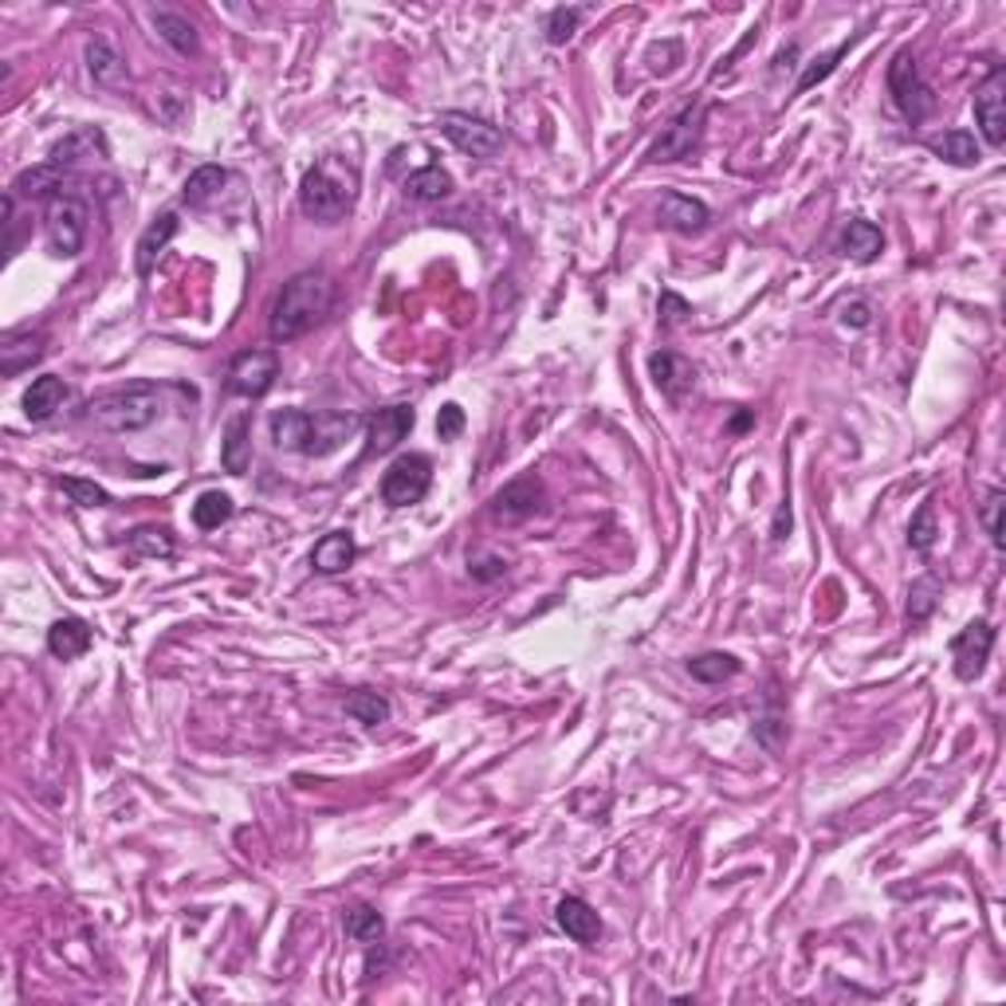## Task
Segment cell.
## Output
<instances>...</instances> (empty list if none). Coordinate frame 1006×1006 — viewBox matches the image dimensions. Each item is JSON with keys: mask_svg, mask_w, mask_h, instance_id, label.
<instances>
[{"mask_svg": "<svg viewBox=\"0 0 1006 1006\" xmlns=\"http://www.w3.org/2000/svg\"><path fill=\"white\" fill-rule=\"evenodd\" d=\"M787 531H790V508L782 504L779 516H774V539H787Z\"/></svg>", "mask_w": 1006, "mask_h": 1006, "instance_id": "7dc6e473", "label": "cell"}, {"mask_svg": "<svg viewBox=\"0 0 1006 1006\" xmlns=\"http://www.w3.org/2000/svg\"><path fill=\"white\" fill-rule=\"evenodd\" d=\"M885 248V236L881 228L873 225V221H849L846 233H841V252H846L849 260H857V264H873L877 256H881Z\"/></svg>", "mask_w": 1006, "mask_h": 1006, "instance_id": "484cf974", "label": "cell"}, {"mask_svg": "<svg viewBox=\"0 0 1006 1006\" xmlns=\"http://www.w3.org/2000/svg\"><path fill=\"white\" fill-rule=\"evenodd\" d=\"M940 594H944V586H940V578H936V574H924V578H916L912 590H908V622H912V625L928 622V617L936 614V606H940Z\"/></svg>", "mask_w": 1006, "mask_h": 1006, "instance_id": "1f68e13d", "label": "cell"}, {"mask_svg": "<svg viewBox=\"0 0 1006 1006\" xmlns=\"http://www.w3.org/2000/svg\"><path fill=\"white\" fill-rule=\"evenodd\" d=\"M162 406H166L162 385L138 382V385H126V390L102 393L87 409H91V421H99L107 433H138V429L158 421Z\"/></svg>", "mask_w": 1006, "mask_h": 1006, "instance_id": "277c9868", "label": "cell"}, {"mask_svg": "<svg viewBox=\"0 0 1006 1006\" xmlns=\"http://www.w3.org/2000/svg\"><path fill=\"white\" fill-rule=\"evenodd\" d=\"M684 315H692V303L688 300H681V295H673V292L661 295V323L673 326V323H681Z\"/></svg>", "mask_w": 1006, "mask_h": 1006, "instance_id": "ee69618b", "label": "cell"}, {"mask_svg": "<svg viewBox=\"0 0 1006 1006\" xmlns=\"http://www.w3.org/2000/svg\"><path fill=\"white\" fill-rule=\"evenodd\" d=\"M334 307V275L323 267H307V272L292 275L283 283L280 300L267 319V334L272 342H295L307 331H315Z\"/></svg>", "mask_w": 1006, "mask_h": 1006, "instance_id": "6da1fadb", "label": "cell"}, {"mask_svg": "<svg viewBox=\"0 0 1006 1006\" xmlns=\"http://www.w3.org/2000/svg\"><path fill=\"white\" fill-rule=\"evenodd\" d=\"M233 496H225V491H201L197 504H193V524L201 527V531H217L221 524H228L233 519Z\"/></svg>", "mask_w": 1006, "mask_h": 1006, "instance_id": "f546056e", "label": "cell"}, {"mask_svg": "<svg viewBox=\"0 0 1006 1006\" xmlns=\"http://www.w3.org/2000/svg\"><path fill=\"white\" fill-rule=\"evenodd\" d=\"M272 441L300 457H331L350 437L362 429L358 413H303V409H275L272 413Z\"/></svg>", "mask_w": 1006, "mask_h": 1006, "instance_id": "7a4b0ae2", "label": "cell"}, {"mask_svg": "<svg viewBox=\"0 0 1006 1006\" xmlns=\"http://www.w3.org/2000/svg\"><path fill=\"white\" fill-rule=\"evenodd\" d=\"M280 378V354L272 346L264 350H241L228 362V390L236 398H264L272 382Z\"/></svg>", "mask_w": 1006, "mask_h": 1006, "instance_id": "9c48e42d", "label": "cell"}, {"mask_svg": "<svg viewBox=\"0 0 1006 1006\" xmlns=\"http://www.w3.org/2000/svg\"><path fill=\"white\" fill-rule=\"evenodd\" d=\"M688 673L696 676V681L704 684H720V681H732L735 673H740V661L732 657V653H700V657L688 661Z\"/></svg>", "mask_w": 1006, "mask_h": 1006, "instance_id": "e575fe53", "label": "cell"}, {"mask_svg": "<svg viewBox=\"0 0 1006 1006\" xmlns=\"http://www.w3.org/2000/svg\"><path fill=\"white\" fill-rule=\"evenodd\" d=\"M975 123L987 146H1003L1006 141V71L990 67V76L975 87Z\"/></svg>", "mask_w": 1006, "mask_h": 1006, "instance_id": "8fae6325", "label": "cell"}, {"mask_svg": "<svg viewBox=\"0 0 1006 1006\" xmlns=\"http://www.w3.org/2000/svg\"><path fill=\"white\" fill-rule=\"evenodd\" d=\"M990 649H995V629H990V622H971L964 633H956L951 637V661H956V676L959 681H975V676H983V668H987L990 661Z\"/></svg>", "mask_w": 1006, "mask_h": 1006, "instance_id": "7c38bea8", "label": "cell"}, {"mask_svg": "<svg viewBox=\"0 0 1006 1006\" xmlns=\"http://www.w3.org/2000/svg\"><path fill=\"white\" fill-rule=\"evenodd\" d=\"M346 936L358 944H367V948H378L385 936V920L378 916V908L370 905H354L346 912Z\"/></svg>", "mask_w": 1006, "mask_h": 1006, "instance_id": "4dcf8cb0", "label": "cell"}, {"mask_svg": "<svg viewBox=\"0 0 1006 1006\" xmlns=\"http://www.w3.org/2000/svg\"><path fill=\"white\" fill-rule=\"evenodd\" d=\"M928 150L936 154L940 162L948 166H975L979 162V141H975L971 130H944V134H931L928 138Z\"/></svg>", "mask_w": 1006, "mask_h": 1006, "instance_id": "83f0119b", "label": "cell"}, {"mask_svg": "<svg viewBox=\"0 0 1006 1006\" xmlns=\"http://www.w3.org/2000/svg\"><path fill=\"white\" fill-rule=\"evenodd\" d=\"M64 401H67V382L56 374H43L25 390V417L28 421H48Z\"/></svg>", "mask_w": 1006, "mask_h": 1006, "instance_id": "cb8c5ba5", "label": "cell"}, {"mask_svg": "<svg viewBox=\"0 0 1006 1006\" xmlns=\"http://www.w3.org/2000/svg\"><path fill=\"white\" fill-rule=\"evenodd\" d=\"M150 20H154V28H158V36L177 51V56H197L201 40H197V28L189 25V17H182V12H174V9H154Z\"/></svg>", "mask_w": 1006, "mask_h": 1006, "instance_id": "4316f807", "label": "cell"}, {"mask_svg": "<svg viewBox=\"0 0 1006 1006\" xmlns=\"http://www.w3.org/2000/svg\"><path fill=\"white\" fill-rule=\"evenodd\" d=\"M346 715L367 727L385 724L390 720V700L378 696V692H354V696H346Z\"/></svg>", "mask_w": 1006, "mask_h": 1006, "instance_id": "8d00e7d4", "label": "cell"}, {"mask_svg": "<svg viewBox=\"0 0 1006 1006\" xmlns=\"http://www.w3.org/2000/svg\"><path fill=\"white\" fill-rule=\"evenodd\" d=\"M441 134L457 146L460 154H468V158H496L499 150H504V130L499 126H491L488 118H476V115H465V110H445L441 115Z\"/></svg>", "mask_w": 1006, "mask_h": 1006, "instance_id": "ba28073f", "label": "cell"}, {"mask_svg": "<svg viewBox=\"0 0 1006 1006\" xmlns=\"http://www.w3.org/2000/svg\"><path fill=\"white\" fill-rule=\"evenodd\" d=\"M87 158H107V138H102L99 126H79V130H71L67 138H59L48 154V162L59 169L76 166V162H87Z\"/></svg>", "mask_w": 1006, "mask_h": 1006, "instance_id": "9a60e30c", "label": "cell"}, {"mask_svg": "<svg viewBox=\"0 0 1006 1006\" xmlns=\"http://www.w3.org/2000/svg\"><path fill=\"white\" fill-rule=\"evenodd\" d=\"M358 201V169L346 158H319L303 174L300 208L319 225H334L354 208Z\"/></svg>", "mask_w": 1006, "mask_h": 1006, "instance_id": "3957f363", "label": "cell"}, {"mask_svg": "<svg viewBox=\"0 0 1006 1006\" xmlns=\"http://www.w3.org/2000/svg\"><path fill=\"white\" fill-rule=\"evenodd\" d=\"M583 17H586L583 9H550V17H547V40H550V43L574 40V32H578Z\"/></svg>", "mask_w": 1006, "mask_h": 1006, "instance_id": "b9f144b4", "label": "cell"}, {"mask_svg": "<svg viewBox=\"0 0 1006 1006\" xmlns=\"http://www.w3.org/2000/svg\"><path fill=\"white\" fill-rule=\"evenodd\" d=\"M59 491H67L79 508H107L110 504V491L99 488L95 480H84V476H59Z\"/></svg>", "mask_w": 1006, "mask_h": 1006, "instance_id": "74e56055", "label": "cell"}, {"mask_svg": "<svg viewBox=\"0 0 1006 1006\" xmlns=\"http://www.w3.org/2000/svg\"><path fill=\"white\" fill-rule=\"evenodd\" d=\"M846 323L869 326V307H866V303H853V307H846Z\"/></svg>", "mask_w": 1006, "mask_h": 1006, "instance_id": "bcb514c9", "label": "cell"}, {"mask_svg": "<svg viewBox=\"0 0 1006 1006\" xmlns=\"http://www.w3.org/2000/svg\"><path fill=\"white\" fill-rule=\"evenodd\" d=\"M40 358H43V334L9 331L0 339V370H4V378L25 374V370H32Z\"/></svg>", "mask_w": 1006, "mask_h": 1006, "instance_id": "ffe728a7", "label": "cell"}, {"mask_svg": "<svg viewBox=\"0 0 1006 1006\" xmlns=\"http://www.w3.org/2000/svg\"><path fill=\"white\" fill-rule=\"evenodd\" d=\"M87 67H91V79L102 87L118 84L123 79V56H118L115 48H110L102 36H95V40H87Z\"/></svg>", "mask_w": 1006, "mask_h": 1006, "instance_id": "f1b7e54d", "label": "cell"}, {"mask_svg": "<svg viewBox=\"0 0 1006 1006\" xmlns=\"http://www.w3.org/2000/svg\"><path fill=\"white\" fill-rule=\"evenodd\" d=\"M409 429H413V409L409 406L378 409V413L367 421V457H385V452H393L409 437Z\"/></svg>", "mask_w": 1006, "mask_h": 1006, "instance_id": "4fadbf2b", "label": "cell"}, {"mask_svg": "<svg viewBox=\"0 0 1006 1006\" xmlns=\"http://www.w3.org/2000/svg\"><path fill=\"white\" fill-rule=\"evenodd\" d=\"M460 433H465V409H460L457 401H449V406H441V413H437V437H441V441H457Z\"/></svg>", "mask_w": 1006, "mask_h": 1006, "instance_id": "7bdbcfd3", "label": "cell"}, {"mask_svg": "<svg viewBox=\"0 0 1006 1006\" xmlns=\"http://www.w3.org/2000/svg\"><path fill=\"white\" fill-rule=\"evenodd\" d=\"M406 193L413 201H441V197H449L452 193V177L445 174L441 166H424V169H417V174L406 177Z\"/></svg>", "mask_w": 1006, "mask_h": 1006, "instance_id": "d6a6232c", "label": "cell"}, {"mask_svg": "<svg viewBox=\"0 0 1006 1006\" xmlns=\"http://www.w3.org/2000/svg\"><path fill=\"white\" fill-rule=\"evenodd\" d=\"M649 374L668 401H684L692 393V385H696V367H692L688 358L673 354V350H657L649 358Z\"/></svg>", "mask_w": 1006, "mask_h": 1006, "instance_id": "5bb4252c", "label": "cell"}, {"mask_svg": "<svg viewBox=\"0 0 1006 1006\" xmlns=\"http://www.w3.org/2000/svg\"><path fill=\"white\" fill-rule=\"evenodd\" d=\"M174 550L166 527H138L130 535V558H174Z\"/></svg>", "mask_w": 1006, "mask_h": 1006, "instance_id": "d590c367", "label": "cell"}, {"mask_svg": "<svg viewBox=\"0 0 1006 1006\" xmlns=\"http://www.w3.org/2000/svg\"><path fill=\"white\" fill-rule=\"evenodd\" d=\"M889 95H892V107H897L908 123H924V118L931 115V107H936V95H931V87L924 84L912 51H897V56H892Z\"/></svg>", "mask_w": 1006, "mask_h": 1006, "instance_id": "8992f818", "label": "cell"}, {"mask_svg": "<svg viewBox=\"0 0 1006 1006\" xmlns=\"http://www.w3.org/2000/svg\"><path fill=\"white\" fill-rule=\"evenodd\" d=\"M177 228H182V221H177L174 208H166V213H158V217L150 221V225L141 228L138 236V256H134V264H138V275H150L154 264H158V256L169 248V241L177 236Z\"/></svg>", "mask_w": 1006, "mask_h": 1006, "instance_id": "2e32d148", "label": "cell"}, {"mask_svg": "<svg viewBox=\"0 0 1006 1006\" xmlns=\"http://www.w3.org/2000/svg\"><path fill=\"white\" fill-rule=\"evenodd\" d=\"M87 221H91V208L87 201H79L76 193H56V197L43 205V233H48V248L51 256H79L87 244Z\"/></svg>", "mask_w": 1006, "mask_h": 1006, "instance_id": "5b68a950", "label": "cell"}, {"mask_svg": "<svg viewBox=\"0 0 1006 1006\" xmlns=\"http://www.w3.org/2000/svg\"><path fill=\"white\" fill-rule=\"evenodd\" d=\"M91 625L84 622V617H59V622H51L48 629V653L59 661H79L87 649H91Z\"/></svg>", "mask_w": 1006, "mask_h": 1006, "instance_id": "44dd1931", "label": "cell"}, {"mask_svg": "<svg viewBox=\"0 0 1006 1006\" xmlns=\"http://www.w3.org/2000/svg\"><path fill=\"white\" fill-rule=\"evenodd\" d=\"M358 558V547H354V535L350 531H331L323 535V539L315 543V550H311V566H315L319 574H342L350 570V563Z\"/></svg>", "mask_w": 1006, "mask_h": 1006, "instance_id": "603a6c76", "label": "cell"}, {"mask_svg": "<svg viewBox=\"0 0 1006 1006\" xmlns=\"http://www.w3.org/2000/svg\"><path fill=\"white\" fill-rule=\"evenodd\" d=\"M555 920H558V928H563L566 936H570V940L586 944V948L602 940V920H598V912H594V908L586 905L583 897H563V900H558Z\"/></svg>", "mask_w": 1006, "mask_h": 1006, "instance_id": "d6986e66", "label": "cell"}, {"mask_svg": "<svg viewBox=\"0 0 1006 1006\" xmlns=\"http://www.w3.org/2000/svg\"><path fill=\"white\" fill-rule=\"evenodd\" d=\"M228 182V174L221 166H201V169H193L189 174V182H185V189H182V201L185 205H205L208 197H217L221 193V185Z\"/></svg>", "mask_w": 1006, "mask_h": 1006, "instance_id": "836d02e7", "label": "cell"}, {"mask_svg": "<svg viewBox=\"0 0 1006 1006\" xmlns=\"http://www.w3.org/2000/svg\"><path fill=\"white\" fill-rule=\"evenodd\" d=\"M1003 508H1006V491L990 488L987 496H983V531H987V539L995 550H1003Z\"/></svg>", "mask_w": 1006, "mask_h": 1006, "instance_id": "ab89813d", "label": "cell"}, {"mask_svg": "<svg viewBox=\"0 0 1006 1006\" xmlns=\"http://www.w3.org/2000/svg\"><path fill=\"white\" fill-rule=\"evenodd\" d=\"M846 48H849V43H841V48H833V51H826V56L810 59V67L802 71V79H799V87H794V91L802 95V91H810L814 84H822V79H830L833 67H838V59L846 56Z\"/></svg>", "mask_w": 1006, "mask_h": 1006, "instance_id": "60d3db41", "label": "cell"}, {"mask_svg": "<svg viewBox=\"0 0 1006 1006\" xmlns=\"http://www.w3.org/2000/svg\"><path fill=\"white\" fill-rule=\"evenodd\" d=\"M433 488V460L421 457V452H406L398 457L382 476V499L390 508H409V504H421Z\"/></svg>", "mask_w": 1006, "mask_h": 1006, "instance_id": "52a82bcc", "label": "cell"}, {"mask_svg": "<svg viewBox=\"0 0 1006 1006\" xmlns=\"http://www.w3.org/2000/svg\"><path fill=\"white\" fill-rule=\"evenodd\" d=\"M64 185H67V169H59V166H51V162H43V166L17 174V182H12L9 193H12V197H28V201H36V197L51 201L56 193H64Z\"/></svg>", "mask_w": 1006, "mask_h": 1006, "instance_id": "d4e9b609", "label": "cell"}, {"mask_svg": "<svg viewBox=\"0 0 1006 1006\" xmlns=\"http://www.w3.org/2000/svg\"><path fill=\"white\" fill-rule=\"evenodd\" d=\"M657 221L673 233H700V228L712 221L704 201L696 197H684V193H661V205H657Z\"/></svg>", "mask_w": 1006, "mask_h": 1006, "instance_id": "ac0fdd59", "label": "cell"}, {"mask_svg": "<svg viewBox=\"0 0 1006 1006\" xmlns=\"http://www.w3.org/2000/svg\"><path fill=\"white\" fill-rule=\"evenodd\" d=\"M936 508L931 504H920V511L912 516V524H908V547L920 550V555H928L931 547H936Z\"/></svg>", "mask_w": 1006, "mask_h": 1006, "instance_id": "f35d334b", "label": "cell"}, {"mask_svg": "<svg viewBox=\"0 0 1006 1006\" xmlns=\"http://www.w3.org/2000/svg\"><path fill=\"white\" fill-rule=\"evenodd\" d=\"M508 570V566L499 563V558H484V563H472V574L476 578H499V574Z\"/></svg>", "mask_w": 1006, "mask_h": 1006, "instance_id": "f6af8a7d", "label": "cell"}, {"mask_svg": "<svg viewBox=\"0 0 1006 1006\" xmlns=\"http://www.w3.org/2000/svg\"><path fill=\"white\" fill-rule=\"evenodd\" d=\"M539 499H543V488L535 476H519V480H511L508 488H499L496 499H491V511H496L499 519H508V524H516V519H527L539 511Z\"/></svg>", "mask_w": 1006, "mask_h": 1006, "instance_id": "e0dca14e", "label": "cell"}, {"mask_svg": "<svg viewBox=\"0 0 1006 1006\" xmlns=\"http://www.w3.org/2000/svg\"><path fill=\"white\" fill-rule=\"evenodd\" d=\"M221 465L225 472L244 476L252 465V417L248 413H236L225 429V445H221Z\"/></svg>", "mask_w": 1006, "mask_h": 1006, "instance_id": "7402d4cb", "label": "cell"}, {"mask_svg": "<svg viewBox=\"0 0 1006 1006\" xmlns=\"http://www.w3.org/2000/svg\"><path fill=\"white\" fill-rule=\"evenodd\" d=\"M704 115H707L704 102H700V99L688 102V107H684L681 115H676L673 123L661 130V138L653 141L649 158L653 162H681V158H688V154L700 146V134H704Z\"/></svg>", "mask_w": 1006, "mask_h": 1006, "instance_id": "30bf717a", "label": "cell"}]
</instances>
